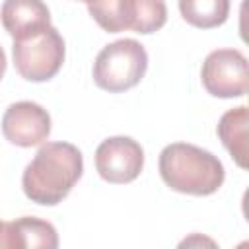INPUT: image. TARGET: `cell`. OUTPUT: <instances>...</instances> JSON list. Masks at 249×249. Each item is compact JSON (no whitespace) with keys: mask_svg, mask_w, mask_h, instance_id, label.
I'll return each instance as SVG.
<instances>
[{"mask_svg":"<svg viewBox=\"0 0 249 249\" xmlns=\"http://www.w3.org/2000/svg\"><path fill=\"white\" fill-rule=\"evenodd\" d=\"M84 173V156L70 142H47L25 165L21 187L31 202L54 206L62 202Z\"/></svg>","mask_w":249,"mask_h":249,"instance_id":"6da1fadb","label":"cell"},{"mask_svg":"<svg viewBox=\"0 0 249 249\" xmlns=\"http://www.w3.org/2000/svg\"><path fill=\"white\" fill-rule=\"evenodd\" d=\"M160 175L171 191L208 196L224 185L226 169L212 152L195 144L173 142L160 154Z\"/></svg>","mask_w":249,"mask_h":249,"instance_id":"7a4b0ae2","label":"cell"},{"mask_svg":"<svg viewBox=\"0 0 249 249\" xmlns=\"http://www.w3.org/2000/svg\"><path fill=\"white\" fill-rule=\"evenodd\" d=\"M148 70V53L134 39L105 45L93 62V82L109 93H121L140 84Z\"/></svg>","mask_w":249,"mask_h":249,"instance_id":"3957f363","label":"cell"},{"mask_svg":"<svg viewBox=\"0 0 249 249\" xmlns=\"http://www.w3.org/2000/svg\"><path fill=\"white\" fill-rule=\"evenodd\" d=\"M66 54L64 39L56 27L49 25L12 45L14 66L27 82H47L58 74Z\"/></svg>","mask_w":249,"mask_h":249,"instance_id":"277c9868","label":"cell"},{"mask_svg":"<svg viewBox=\"0 0 249 249\" xmlns=\"http://www.w3.org/2000/svg\"><path fill=\"white\" fill-rule=\"evenodd\" d=\"M204 89L222 99L243 97L249 88L247 58L239 49H216L212 51L200 70Z\"/></svg>","mask_w":249,"mask_h":249,"instance_id":"5b68a950","label":"cell"},{"mask_svg":"<svg viewBox=\"0 0 249 249\" xmlns=\"http://www.w3.org/2000/svg\"><path fill=\"white\" fill-rule=\"evenodd\" d=\"M144 167V150L130 136H111L95 150L99 177L113 185L134 181Z\"/></svg>","mask_w":249,"mask_h":249,"instance_id":"8992f818","label":"cell"},{"mask_svg":"<svg viewBox=\"0 0 249 249\" xmlns=\"http://www.w3.org/2000/svg\"><path fill=\"white\" fill-rule=\"evenodd\" d=\"M2 134L19 148L39 146L51 134V115L35 101H16L2 117Z\"/></svg>","mask_w":249,"mask_h":249,"instance_id":"52a82bcc","label":"cell"},{"mask_svg":"<svg viewBox=\"0 0 249 249\" xmlns=\"http://www.w3.org/2000/svg\"><path fill=\"white\" fill-rule=\"evenodd\" d=\"M0 21L14 41L51 25V12L43 0H4Z\"/></svg>","mask_w":249,"mask_h":249,"instance_id":"ba28073f","label":"cell"},{"mask_svg":"<svg viewBox=\"0 0 249 249\" xmlns=\"http://www.w3.org/2000/svg\"><path fill=\"white\" fill-rule=\"evenodd\" d=\"M247 123H249L247 107L239 105L235 109L226 111L216 126L218 138L222 140L224 148L230 152V156L241 169L247 167Z\"/></svg>","mask_w":249,"mask_h":249,"instance_id":"9c48e42d","label":"cell"},{"mask_svg":"<svg viewBox=\"0 0 249 249\" xmlns=\"http://www.w3.org/2000/svg\"><path fill=\"white\" fill-rule=\"evenodd\" d=\"M167 21L163 0H123V29L140 35L160 31Z\"/></svg>","mask_w":249,"mask_h":249,"instance_id":"30bf717a","label":"cell"},{"mask_svg":"<svg viewBox=\"0 0 249 249\" xmlns=\"http://www.w3.org/2000/svg\"><path fill=\"white\" fill-rule=\"evenodd\" d=\"M183 19L198 29H212L226 23L230 16V0H179Z\"/></svg>","mask_w":249,"mask_h":249,"instance_id":"8fae6325","label":"cell"},{"mask_svg":"<svg viewBox=\"0 0 249 249\" xmlns=\"http://www.w3.org/2000/svg\"><path fill=\"white\" fill-rule=\"evenodd\" d=\"M14 230H16L19 249H27V247L56 249L58 247V233L51 222H45L33 216H23L14 220Z\"/></svg>","mask_w":249,"mask_h":249,"instance_id":"7c38bea8","label":"cell"},{"mask_svg":"<svg viewBox=\"0 0 249 249\" xmlns=\"http://www.w3.org/2000/svg\"><path fill=\"white\" fill-rule=\"evenodd\" d=\"M89 16L107 33L123 31V0H88Z\"/></svg>","mask_w":249,"mask_h":249,"instance_id":"4fadbf2b","label":"cell"},{"mask_svg":"<svg viewBox=\"0 0 249 249\" xmlns=\"http://www.w3.org/2000/svg\"><path fill=\"white\" fill-rule=\"evenodd\" d=\"M0 247H18V237L14 230V222H4L0 220Z\"/></svg>","mask_w":249,"mask_h":249,"instance_id":"5bb4252c","label":"cell"},{"mask_svg":"<svg viewBox=\"0 0 249 249\" xmlns=\"http://www.w3.org/2000/svg\"><path fill=\"white\" fill-rule=\"evenodd\" d=\"M6 64H8V60H6V53H4V49L0 47V80H2L4 74H6Z\"/></svg>","mask_w":249,"mask_h":249,"instance_id":"9a60e30c","label":"cell"},{"mask_svg":"<svg viewBox=\"0 0 249 249\" xmlns=\"http://www.w3.org/2000/svg\"><path fill=\"white\" fill-rule=\"evenodd\" d=\"M76 2H88V0H76Z\"/></svg>","mask_w":249,"mask_h":249,"instance_id":"2e32d148","label":"cell"}]
</instances>
